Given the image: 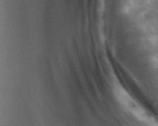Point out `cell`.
Here are the masks:
<instances>
[{
	"mask_svg": "<svg viewBox=\"0 0 158 126\" xmlns=\"http://www.w3.org/2000/svg\"><path fill=\"white\" fill-rule=\"evenodd\" d=\"M115 92L121 104L138 120L149 126H158V121L149 114L124 89L117 86H115Z\"/></svg>",
	"mask_w": 158,
	"mask_h": 126,
	"instance_id": "6da1fadb",
	"label": "cell"
}]
</instances>
